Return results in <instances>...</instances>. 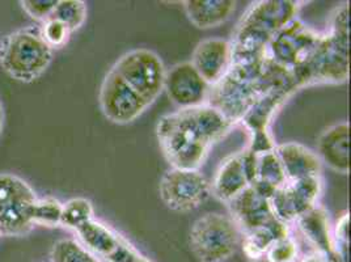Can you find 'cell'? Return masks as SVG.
<instances>
[{
	"label": "cell",
	"instance_id": "1",
	"mask_svg": "<svg viewBox=\"0 0 351 262\" xmlns=\"http://www.w3.org/2000/svg\"><path fill=\"white\" fill-rule=\"evenodd\" d=\"M231 122L217 108L206 104L161 117L156 135L167 161L177 169H198L208 151L228 134Z\"/></svg>",
	"mask_w": 351,
	"mask_h": 262
},
{
	"label": "cell",
	"instance_id": "2",
	"mask_svg": "<svg viewBox=\"0 0 351 262\" xmlns=\"http://www.w3.org/2000/svg\"><path fill=\"white\" fill-rule=\"evenodd\" d=\"M300 1L263 0L249 7L234 33L232 63H248L263 58L267 45L279 30L295 20Z\"/></svg>",
	"mask_w": 351,
	"mask_h": 262
},
{
	"label": "cell",
	"instance_id": "3",
	"mask_svg": "<svg viewBox=\"0 0 351 262\" xmlns=\"http://www.w3.org/2000/svg\"><path fill=\"white\" fill-rule=\"evenodd\" d=\"M349 12L348 5L337 8L330 32L320 41L307 62L293 73L296 87L309 84H339L349 78Z\"/></svg>",
	"mask_w": 351,
	"mask_h": 262
},
{
	"label": "cell",
	"instance_id": "4",
	"mask_svg": "<svg viewBox=\"0 0 351 262\" xmlns=\"http://www.w3.org/2000/svg\"><path fill=\"white\" fill-rule=\"evenodd\" d=\"M51 60L53 50L45 44L40 30H17L5 38L0 49V62L4 71L24 83L38 79Z\"/></svg>",
	"mask_w": 351,
	"mask_h": 262
},
{
	"label": "cell",
	"instance_id": "5",
	"mask_svg": "<svg viewBox=\"0 0 351 262\" xmlns=\"http://www.w3.org/2000/svg\"><path fill=\"white\" fill-rule=\"evenodd\" d=\"M240 236L241 233L230 215L210 213L194 222L189 246L199 262H224L236 252Z\"/></svg>",
	"mask_w": 351,
	"mask_h": 262
},
{
	"label": "cell",
	"instance_id": "6",
	"mask_svg": "<svg viewBox=\"0 0 351 262\" xmlns=\"http://www.w3.org/2000/svg\"><path fill=\"white\" fill-rule=\"evenodd\" d=\"M112 69L149 104L164 91L167 69L160 57L152 50H130L118 59Z\"/></svg>",
	"mask_w": 351,
	"mask_h": 262
},
{
	"label": "cell",
	"instance_id": "7",
	"mask_svg": "<svg viewBox=\"0 0 351 262\" xmlns=\"http://www.w3.org/2000/svg\"><path fill=\"white\" fill-rule=\"evenodd\" d=\"M322 34L308 29L296 19L279 30L267 45L265 57L293 76L311 57Z\"/></svg>",
	"mask_w": 351,
	"mask_h": 262
},
{
	"label": "cell",
	"instance_id": "8",
	"mask_svg": "<svg viewBox=\"0 0 351 262\" xmlns=\"http://www.w3.org/2000/svg\"><path fill=\"white\" fill-rule=\"evenodd\" d=\"M159 193L164 204L177 213H188L205 204L211 182L198 169L171 168L161 177Z\"/></svg>",
	"mask_w": 351,
	"mask_h": 262
},
{
	"label": "cell",
	"instance_id": "9",
	"mask_svg": "<svg viewBox=\"0 0 351 262\" xmlns=\"http://www.w3.org/2000/svg\"><path fill=\"white\" fill-rule=\"evenodd\" d=\"M76 233L82 244L104 262H152L109 226L93 219Z\"/></svg>",
	"mask_w": 351,
	"mask_h": 262
},
{
	"label": "cell",
	"instance_id": "10",
	"mask_svg": "<svg viewBox=\"0 0 351 262\" xmlns=\"http://www.w3.org/2000/svg\"><path fill=\"white\" fill-rule=\"evenodd\" d=\"M100 106L104 116L117 125H129L151 105L141 97L113 69L106 73L100 88Z\"/></svg>",
	"mask_w": 351,
	"mask_h": 262
},
{
	"label": "cell",
	"instance_id": "11",
	"mask_svg": "<svg viewBox=\"0 0 351 262\" xmlns=\"http://www.w3.org/2000/svg\"><path fill=\"white\" fill-rule=\"evenodd\" d=\"M322 189V177L286 181V184L276 190L270 198L276 218L286 224L296 222L311 209L317 206Z\"/></svg>",
	"mask_w": 351,
	"mask_h": 262
},
{
	"label": "cell",
	"instance_id": "12",
	"mask_svg": "<svg viewBox=\"0 0 351 262\" xmlns=\"http://www.w3.org/2000/svg\"><path fill=\"white\" fill-rule=\"evenodd\" d=\"M164 91L176 106L188 109L208 104L211 86L191 62H182L167 70Z\"/></svg>",
	"mask_w": 351,
	"mask_h": 262
},
{
	"label": "cell",
	"instance_id": "13",
	"mask_svg": "<svg viewBox=\"0 0 351 262\" xmlns=\"http://www.w3.org/2000/svg\"><path fill=\"white\" fill-rule=\"evenodd\" d=\"M257 155L249 150L230 156L221 163L211 184V194L230 204L249 188L256 178Z\"/></svg>",
	"mask_w": 351,
	"mask_h": 262
},
{
	"label": "cell",
	"instance_id": "14",
	"mask_svg": "<svg viewBox=\"0 0 351 262\" xmlns=\"http://www.w3.org/2000/svg\"><path fill=\"white\" fill-rule=\"evenodd\" d=\"M191 63L211 87L217 86L232 64L231 43L223 38L201 41L193 51Z\"/></svg>",
	"mask_w": 351,
	"mask_h": 262
},
{
	"label": "cell",
	"instance_id": "15",
	"mask_svg": "<svg viewBox=\"0 0 351 262\" xmlns=\"http://www.w3.org/2000/svg\"><path fill=\"white\" fill-rule=\"evenodd\" d=\"M230 207L232 213L231 218L234 219L241 235L252 233L276 219L270 200L253 187H249L239 194L230 202Z\"/></svg>",
	"mask_w": 351,
	"mask_h": 262
},
{
	"label": "cell",
	"instance_id": "16",
	"mask_svg": "<svg viewBox=\"0 0 351 262\" xmlns=\"http://www.w3.org/2000/svg\"><path fill=\"white\" fill-rule=\"evenodd\" d=\"M317 156L322 164L338 174L350 171V126L339 122L322 131L317 141Z\"/></svg>",
	"mask_w": 351,
	"mask_h": 262
},
{
	"label": "cell",
	"instance_id": "17",
	"mask_svg": "<svg viewBox=\"0 0 351 262\" xmlns=\"http://www.w3.org/2000/svg\"><path fill=\"white\" fill-rule=\"evenodd\" d=\"M296 222L303 235L307 237L308 241L316 249V253L322 254V257L328 260V262H335L338 260L346 261L337 252L333 233L330 230L329 217L322 207L315 206Z\"/></svg>",
	"mask_w": 351,
	"mask_h": 262
},
{
	"label": "cell",
	"instance_id": "18",
	"mask_svg": "<svg viewBox=\"0 0 351 262\" xmlns=\"http://www.w3.org/2000/svg\"><path fill=\"white\" fill-rule=\"evenodd\" d=\"M276 154L287 181L322 177V161L317 154L307 147L290 142L276 146Z\"/></svg>",
	"mask_w": 351,
	"mask_h": 262
},
{
	"label": "cell",
	"instance_id": "19",
	"mask_svg": "<svg viewBox=\"0 0 351 262\" xmlns=\"http://www.w3.org/2000/svg\"><path fill=\"white\" fill-rule=\"evenodd\" d=\"M182 4L189 21L198 29L219 27L236 8L234 0H186Z\"/></svg>",
	"mask_w": 351,
	"mask_h": 262
},
{
	"label": "cell",
	"instance_id": "20",
	"mask_svg": "<svg viewBox=\"0 0 351 262\" xmlns=\"http://www.w3.org/2000/svg\"><path fill=\"white\" fill-rule=\"evenodd\" d=\"M289 235H290L289 226L280 222L279 219H273L263 227L243 235L244 253L247 254L249 260H253V261L261 260L269 248L279 239L286 237Z\"/></svg>",
	"mask_w": 351,
	"mask_h": 262
},
{
	"label": "cell",
	"instance_id": "21",
	"mask_svg": "<svg viewBox=\"0 0 351 262\" xmlns=\"http://www.w3.org/2000/svg\"><path fill=\"white\" fill-rule=\"evenodd\" d=\"M286 181L287 180L276 154V148L273 151L257 155L256 178L250 187L270 200L273 193L283 184H286Z\"/></svg>",
	"mask_w": 351,
	"mask_h": 262
},
{
	"label": "cell",
	"instance_id": "22",
	"mask_svg": "<svg viewBox=\"0 0 351 262\" xmlns=\"http://www.w3.org/2000/svg\"><path fill=\"white\" fill-rule=\"evenodd\" d=\"M93 206L87 198H73L63 204L60 226L71 230H79L88 222L93 220Z\"/></svg>",
	"mask_w": 351,
	"mask_h": 262
},
{
	"label": "cell",
	"instance_id": "23",
	"mask_svg": "<svg viewBox=\"0 0 351 262\" xmlns=\"http://www.w3.org/2000/svg\"><path fill=\"white\" fill-rule=\"evenodd\" d=\"M50 17L63 23L73 33L84 25L87 20V5L82 0H58Z\"/></svg>",
	"mask_w": 351,
	"mask_h": 262
},
{
	"label": "cell",
	"instance_id": "24",
	"mask_svg": "<svg viewBox=\"0 0 351 262\" xmlns=\"http://www.w3.org/2000/svg\"><path fill=\"white\" fill-rule=\"evenodd\" d=\"M50 256L53 262H99L87 248L73 239L57 241Z\"/></svg>",
	"mask_w": 351,
	"mask_h": 262
},
{
	"label": "cell",
	"instance_id": "25",
	"mask_svg": "<svg viewBox=\"0 0 351 262\" xmlns=\"http://www.w3.org/2000/svg\"><path fill=\"white\" fill-rule=\"evenodd\" d=\"M32 191L33 189L20 177L7 174L0 175V215L15 204L19 198Z\"/></svg>",
	"mask_w": 351,
	"mask_h": 262
},
{
	"label": "cell",
	"instance_id": "26",
	"mask_svg": "<svg viewBox=\"0 0 351 262\" xmlns=\"http://www.w3.org/2000/svg\"><path fill=\"white\" fill-rule=\"evenodd\" d=\"M63 204L56 198L37 200L30 213V219L33 224H40L45 227H58L60 226Z\"/></svg>",
	"mask_w": 351,
	"mask_h": 262
},
{
	"label": "cell",
	"instance_id": "27",
	"mask_svg": "<svg viewBox=\"0 0 351 262\" xmlns=\"http://www.w3.org/2000/svg\"><path fill=\"white\" fill-rule=\"evenodd\" d=\"M40 34H41V38L44 40L45 44L53 50V49H59L67 44L70 40L71 32L63 23L50 17L43 23Z\"/></svg>",
	"mask_w": 351,
	"mask_h": 262
},
{
	"label": "cell",
	"instance_id": "28",
	"mask_svg": "<svg viewBox=\"0 0 351 262\" xmlns=\"http://www.w3.org/2000/svg\"><path fill=\"white\" fill-rule=\"evenodd\" d=\"M298 256V244L290 235L277 240L265 253L269 262H296Z\"/></svg>",
	"mask_w": 351,
	"mask_h": 262
},
{
	"label": "cell",
	"instance_id": "29",
	"mask_svg": "<svg viewBox=\"0 0 351 262\" xmlns=\"http://www.w3.org/2000/svg\"><path fill=\"white\" fill-rule=\"evenodd\" d=\"M20 4L32 19L44 23L45 20L50 19L58 0H23Z\"/></svg>",
	"mask_w": 351,
	"mask_h": 262
},
{
	"label": "cell",
	"instance_id": "30",
	"mask_svg": "<svg viewBox=\"0 0 351 262\" xmlns=\"http://www.w3.org/2000/svg\"><path fill=\"white\" fill-rule=\"evenodd\" d=\"M349 223L350 217L349 214H345L339 222L337 223L336 233L333 235L335 246L337 252L346 260V252H348V243H349Z\"/></svg>",
	"mask_w": 351,
	"mask_h": 262
},
{
	"label": "cell",
	"instance_id": "31",
	"mask_svg": "<svg viewBox=\"0 0 351 262\" xmlns=\"http://www.w3.org/2000/svg\"><path fill=\"white\" fill-rule=\"evenodd\" d=\"M303 262H328L326 261V259L325 257H322V254H319V253H315V254H312V256H308L306 257Z\"/></svg>",
	"mask_w": 351,
	"mask_h": 262
},
{
	"label": "cell",
	"instance_id": "32",
	"mask_svg": "<svg viewBox=\"0 0 351 262\" xmlns=\"http://www.w3.org/2000/svg\"><path fill=\"white\" fill-rule=\"evenodd\" d=\"M0 236H1V233H0Z\"/></svg>",
	"mask_w": 351,
	"mask_h": 262
}]
</instances>
